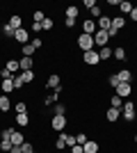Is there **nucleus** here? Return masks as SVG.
<instances>
[{
  "instance_id": "nucleus-14",
  "label": "nucleus",
  "mask_w": 137,
  "mask_h": 153,
  "mask_svg": "<svg viewBox=\"0 0 137 153\" xmlns=\"http://www.w3.org/2000/svg\"><path fill=\"white\" fill-rule=\"evenodd\" d=\"M59 80H62V78H59L57 73H50V76H48V80H46V87H48V89H57V87H62V85H59Z\"/></svg>"
},
{
  "instance_id": "nucleus-45",
  "label": "nucleus",
  "mask_w": 137,
  "mask_h": 153,
  "mask_svg": "<svg viewBox=\"0 0 137 153\" xmlns=\"http://www.w3.org/2000/svg\"><path fill=\"white\" fill-rule=\"evenodd\" d=\"M82 7H87V9H94V7H96V0H85V2H82Z\"/></svg>"
},
{
  "instance_id": "nucleus-4",
  "label": "nucleus",
  "mask_w": 137,
  "mask_h": 153,
  "mask_svg": "<svg viewBox=\"0 0 137 153\" xmlns=\"http://www.w3.org/2000/svg\"><path fill=\"white\" fill-rule=\"evenodd\" d=\"M14 41L21 44V46L30 44V30H27V27H19V30L14 32Z\"/></svg>"
},
{
  "instance_id": "nucleus-37",
  "label": "nucleus",
  "mask_w": 137,
  "mask_h": 153,
  "mask_svg": "<svg viewBox=\"0 0 137 153\" xmlns=\"http://www.w3.org/2000/svg\"><path fill=\"white\" fill-rule=\"evenodd\" d=\"M55 114H66V105L64 103H55V110H53Z\"/></svg>"
},
{
  "instance_id": "nucleus-3",
  "label": "nucleus",
  "mask_w": 137,
  "mask_h": 153,
  "mask_svg": "<svg viewBox=\"0 0 137 153\" xmlns=\"http://www.w3.org/2000/svg\"><path fill=\"white\" fill-rule=\"evenodd\" d=\"M121 114H124V119H126V121H135V119H137V108H135V101H124Z\"/></svg>"
},
{
  "instance_id": "nucleus-9",
  "label": "nucleus",
  "mask_w": 137,
  "mask_h": 153,
  "mask_svg": "<svg viewBox=\"0 0 137 153\" xmlns=\"http://www.w3.org/2000/svg\"><path fill=\"white\" fill-rule=\"evenodd\" d=\"M119 117H121V110H117V108H107L105 110V119H107L110 123H117Z\"/></svg>"
},
{
  "instance_id": "nucleus-7",
  "label": "nucleus",
  "mask_w": 137,
  "mask_h": 153,
  "mask_svg": "<svg viewBox=\"0 0 137 153\" xmlns=\"http://www.w3.org/2000/svg\"><path fill=\"white\" fill-rule=\"evenodd\" d=\"M94 44H96L98 48H105V46L110 44V37H107V32H103V30H98L96 34H94Z\"/></svg>"
},
{
  "instance_id": "nucleus-34",
  "label": "nucleus",
  "mask_w": 137,
  "mask_h": 153,
  "mask_svg": "<svg viewBox=\"0 0 137 153\" xmlns=\"http://www.w3.org/2000/svg\"><path fill=\"white\" fill-rule=\"evenodd\" d=\"M0 151L9 153V151H12V142H9V140H0Z\"/></svg>"
},
{
  "instance_id": "nucleus-13",
  "label": "nucleus",
  "mask_w": 137,
  "mask_h": 153,
  "mask_svg": "<svg viewBox=\"0 0 137 153\" xmlns=\"http://www.w3.org/2000/svg\"><path fill=\"white\" fill-rule=\"evenodd\" d=\"M9 142H12V146H21V144L25 142V135L21 133V130H14V133L9 135Z\"/></svg>"
},
{
  "instance_id": "nucleus-5",
  "label": "nucleus",
  "mask_w": 137,
  "mask_h": 153,
  "mask_svg": "<svg viewBox=\"0 0 137 153\" xmlns=\"http://www.w3.org/2000/svg\"><path fill=\"white\" fill-rule=\"evenodd\" d=\"M82 62H85L87 66H96V64L101 62V57H98V51L94 48V51H87V53H82Z\"/></svg>"
},
{
  "instance_id": "nucleus-31",
  "label": "nucleus",
  "mask_w": 137,
  "mask_h": 153,
  "mask_svg": "<svg viewBox=\"0 0 137 153\" xmlns=\"http://www.w3.org/2000/svg\"><path fill=\"white\" fill-rule=\"evenodd\" d=\"M53 25H55V21H53L50 16H46V19L41 21V30H48V32H50V30H53Z\"/></svg>"
},
{
  "instance_id": "nucleus-15",
  "label": "nucleus",
  "mask_w": 137,
  "mask_h": 153,
  "mask_svg": "<svg viewBox=\"0 0 137 153\" xmlns=\"http://www.w3.org/2000/svg\"><path fill=\"white\" fill-rule=\"evenodd\" d=\"M0 91H2V94H7V96L14 91V76L9 78V80H2V82H0Z\"/></svg>"
},
{
  "instance_id": "nucleus-39",
  "label": "nucleus",
  "mask_w": 137,
  "mask_h": 153,
  "mask_svg": "<svg viewBox=\"0 0 137 153\" xmlns=\"http://www.w3.org/2000/svg\"><path fill=\"white\" fill-rule=\"evenodd\" d=\"M89 12H91V16H94V19H96V21L101 19V16H103V12H101V7H98V5L94 7V9H89Z\"/></svg>"
},
{
  "instance_id": "nucleus-26",
  "label": "nucleus",
  "mask_w": 137,
  "mask_h": 153,
  "mask_svg": "<svg viewBox=\"0 0 137 153\" xmlns=\"http://www.w3.org/2000/svg\"><path fill=\"white\" fill-rule=\"evenodd\" d=\"M19 78L23 80V85H25V82H34V71H21Z\"/></svg>"
},
{
  "instance_id": "nucleus-12",
  "label": "nucleus",
  "mask_w": 137,
  "mask_h": 153,
  "mask_svg": "<svg viewBox=\"0 0 137 153\" xmlns=\"http://www.w3.org/2000/svg\"><path fill=\"white\" fill-rule=\"evenodd\" d=\"M117 9L121 12V16H130V12L135 9V5H133V2H128V0H121Z\"/></svg>"
},
{
  "instance_id": "nucleus-6",
  "label": "nucleus",
  "mask_w": 137,
  "mask_h": 153,
  "mask_svg": "<svg viewBox=\"0 0 137 153\" xmlns=\"http://www.w3.org/2000/svg\"><path fill=\"white\" fill-rule=\"evenodd\" d=\"M114 94L121 96V98H128L133 94V82H119V87L114 89Z\"/></svg>"
},
{
  "instance_id": "nucleus-21",
  "label": "nucleus",
  "mask_w": 137,
  "mask_h": 153,
  "mask_svg": "<svg viewBox=\"0 0 137 153\" xmlns=\"http://www.w3.org/2000/svg\"><path fill=\"white\" fill-rule=\"evenodd\" d=\"M14 121H16V126H21V128H25V126H30V114H16L14 117Z\"/></svg>"
},
{
  "instance_id": "nucleus-28",
  "label": "nucleus",
  "mask_w": 137,
  "mask_h": 153,
  "mask_svg": "<svg viewBox=\"0 0 137 153\" xmlns=\"http://www.w3.org/2000/svg\"><path fill=\"white\" fill-rule=\"evenodd\" d=\"M124 25H126V16H114L112 19V27H117L119 32L124 30Z\"/></svg>"
},
{
  "instance_id": "nucleus-22",
  "label": "nucleus",
  "mask_w": 137,
  "mask_h": 153,
  "mask_svg": "<svg viewBox=\"0 0 137 153\" xmlns=\"http://www.w3.org/2000/svg\"><path fill=\"white\" fill-rule=\"evenodd\" d=\"M7 23H9V25H12L14 30H19V27H23V19H21L19 14H12V16H9V21H7Z\"/></svg>"
},
{
  "instance_id": "nucleus-20",
  "label": "nucleus",
  "mask_w": 137,
  "mask_h": 153,
  "mask_svg": "<svg viewBox=\"0 0 137 153\" xmlns=\"http://www.w3.org/2000/svg\"><path fill=\"white\" fill-rule=\"evenodd\" d=\"M101 151V144H98L96 140H87V144H85V153H98Z\"/></svg>"
},
{
  "instance_id": "nucleus-51",
  "label": "nucleus",
  "mask_w": 137,
  "mask_h": 153,
  "mask_svg": "<svg viewBox=\"0 0 137 153\" xmlns=\"http://www.w3.org/2000/svg\"><path fill=\"white\" fill-rule=\"evenodd\" d=\"M135 7H137V2H135Z\"/></svg>"
},
{
  "instance_id": "nucleus-16",
  "label": "nucleus",
  "mask_w": 137,
  "mask_h": 153,
  "mask_svg": "<svg viewBox=\"0 0 137 153\" xmlns=\"http://www.w3.org/2000/svg\"><path fill=\"white\" fill-rule=\"evenodd\" d=\"M9 110H12V101H9V96L0 94V112L5 114V112H9Z\"/></svg>"
},
{
  "instance_id": "nucleus-18",
  "label": "nucleus",
  "mask_w": 137,
  "mask_h": 153,
  "mask_svg": "<svg viewBox=\"0 0 137 153\" xmlns=\"http://www.w3.org/2000/svg\"><path fill=\"white\" fill-rule=\"evenodd\" d=\"M5 69L9 71V73H14V76H16V73H19V71H21V64H19V59H7Z\"/></svg>"
},
{
  "instance_id": "nucleus-29",
  "label": "nucleus",
  "mask_w": 137,
  "mask_h": 153,
  "mask_svg": "<svg viewBox=\"0 0 137 153\" xmlns=\"http://www.w3.org/2000/svg\"><path fill=\"white\" fill-rule=\"evenodd\" d=\"M78 14H80V7H76V5L66 7V19H78Z\"/></svg>"
},
{
  "instance_id": "nucleus-47",
  "label": "nucleus",
  "mask_w": 137,
  "mask_h": 153,
  "mask_svg": "<svg viewBox=\"0 0 137 153\" xmlns=\"http://www.w3.org/2000/svg\"><path fill=\"white\" fill-rule=\"evenodd\" d=\"M117 34H119V30H117V27H110V30H107V37H110V39H114Z\"/></svg>"
},
{
  "instance_id": "nucleus-40",
  "label": "nucleus",
  "mask_w": 137,
  "mask_h": 153,
  "mask_svg": "<svg viewBox=\"0 0 137 153\" xmlns=\"http://www.w3.org/2000/svg\"><path fill=\"white\" fill-rule=\"evenodd\" d=\"M14 73H9V71L5 69V66H2V69H0V78H2V80H9V78H12Z\"/></svg>"
},
{
  "instance_id": "nucleus-41",
  "label": "nucleus",
  "mask_w": 137,
  "mask_h": 153,
  "mask_svg": "<svg viewBox=\"0 0 137 153\" xmlns=\"http://www.w3.org/2000/svg\"><path fill=\"white\" fill-rule=\"evenodd\" d=\"M64 25H66V30H73L76 27V19H64Z\"/></svg>"
},
{
  "instance_id": "nucleus-25",
  "label": "nucleus",
  "mask_w": 137,
  "mask_h": 153,
  "mask_svg": "<svg viewBox=\"0 0 137 153\" xmlns=\"http://www.w3.org/2000/svg\"><path fill=\"white\" fill-rule=\"evenodd\" d=\"M110 108L121 110V108H124V98H121V96H117V94H112V96H110Z\"/></svg>"
},
{
  "instance_id": "nucleus-17",
  "label": "nucleus",
  "mask_w": 137,
  "mask_h": 153,
  "mask_svg": "<svg viewBox=\"0 0 137 153\" xmlns=\"http://www.w3.org/2000/svg\"><path fill=\"white\" fill-rule=\"evenodd\" d=\"M126 55H128V53H126V48H124V46H117V48H112V57H114V59H119V62H124V59H126Z\"/></svg>"
},
{
  "instance_id": "nucleus-36",
  "label": "nucleus",
  "mask_w": 137,
  "mask_h": 153,
  "mask_svg": "<svg viewBox=\"0 0 137 153\" xmlns=\"http://www.w3.org/2000/svg\"><path fill=\"white\" fill-rule=\"evenodd\" d=\"M44 19H46V14L41 12V9H34V14H32V21H34V23H41Z\"/></svg>"
},
{
  "instance_id": "nucleus-10",
  "label": "nucleus",
  "mask_w": 137,
  "mask_h": 153,
  "mask_svg": "<svg viewBox=\"0 0 137 153\" xmlns=\"http://www.w3.org/2000/svg\"><path fill=\"white\" fill-rule=\"evenodd\" d=\"M96 27H98V30H103V32H107V30L112 27V19L103 14V16H101V19L96 21Z\"/></svg>"
},
{
  "instance_id": "nucleus-32",
  "label": "nucleus",
  "mask_w": 137,
  "mask_h": 153,
  "mask_svg": "<svg viewBox=\"0 0 137 153\" xmlns=\"http://www.w3.org/2000/svg\"><path fill=\"white\" fill-rule=\"evenodd\" d=\"M119 82H121V80H119V76H117V73H112V76L107 78V85H110L112 89H117V87H119Z\"/></svg>"
},
{
  "instance_id": "nucleus-30",
  "label": "nucleus",
  "mask_w": 137,
  "mask_h": 153,
  "mask_svg": "<svg viewBox=\"0 0 137 153\" xmlns=\"http://www.w3.org/2000/svg\"><path fill=\"white\" fill-rule=\"evenodd\" d=\"M14 110H16V114H25L27 112V101H19L14 105Z\"/></svg>"
},
{
  "instance_id": "nucleus-43",
  "label": "nucleus",
  "mask_w": 137,
  "mask_h": 153,
  "mask_svg": "<svg viewBox=\"0 0 137 153\" xmlns=\"http://www.w3.org/2000/svg\"><path fill=\"white\" fill-rule=\"evenodd\" d=\"M32 46H34V51H39L41 46H44V41H41L39 37H34V39H32Z\"/></svg>"
},
{
  "instance_id": "nucleus-49",
  "label": "nucleus",
  "mask_w": 137,
  "mask_h": 153,
  "mask_svg": "<svg viewBox=\"0 0 137 153\" xmlns=\"http://www.w3.org/2000/svg\"><path fill=\"white\" fill-rule=\"evenodd\" d=\"M135 144H137V133H135Z\"/></svg>"
},
{
  "instance_id": "nucleus-8",
  "label": "nucleus",
  "mask_w": 137,
  "mask_h": 153,
  "mask_svg": "<svg viewBox=\"0 0 137 153\" xmlns=\"http://www.w3.org/2000/svg\"><path fill=\"white\" fill-rule=\"evenodd\" d=\"M82 32H85V34H91V37H94V34L98 32L96 21H94V19H85V21H82Z\"/></svg>"
},
{
  "instance_id": "nucleus-24",
  "label": "nucleus",
  "mask_w": 137,
  "mask_h": 153,
  "mask_svg": "<svg viewBox=\"0 0 137 153\" xmlns=\"http://www.w3.org/2000/svg\"><path fill=\"white\" fill-rule=\"evenodd\" d=\"M19 64H21V71H32L34 59H32V57H21V59H19Z\"/></svg>"
},
{
  "instance_id": "nucleus-1",
  "label": "nucleus",
  "mask_w": 137,
  "mask_h": 153,
  "mask_svg": "<svg viewBox=\"0 0 137 153\" xmlns=\"http://www.w3.org/2000/svg\"><path fill=\"white\" fill-rule=\"evenodd\" d=\"M76 44H78V48H80L82 53L94 51V48H96V44H94V37H91V34H85V32H80V34H78Z\"/></svg>"
},
{
  "instance_id": "nucleus-11",
  "label": "nucleus",
  "mask_w": 137,
  "mask_h": 153,
  "mask_svg": "<svg viewBox=\"0 0 137 153\" xmlns=\"http://www.w3.org/2000/svg\"><path fill=\"white\" fill-rule=\"evenodd\" d=\"M66 137H69V133H57V140H55V151H64L66 149Z\"/></svg>"
},
{
  "instance_id": "nucleus-23",
  "label": "nucleus",
  "mask_w": 137,
  "mask_h": 153,
  "mask_svg": "<svg viewBox=\"0 0 137 153\" xmlns=\"http://www.w3.org/2000/svg\"><path fill=\"white\" fill-rule=\"evenodd\" d=\"M98 57H101V62H107V59H112V48H110V46L98 48Z\"/></svg>"
},
{
  "instance_id": "nucleus-50",
  "label": "nucleus",
  "mask_w": 137,
  "mask_h": 153,
  "mask_svg": "<svg viewBox=\"0 0 137 153\" xmlns=\"http://www.w3.org/2000/svg\"><path fill=\"white\" fill-rule=\"evenodd\" d=\"M135 48H137V44H135Z\"/></svg>"
},
{
  "instance_id": "nucleus-27",
  "label": "nucleus",
  "mask_w": 137,
  "mask_h": 153,
  "mask_svg": "<svg viewBox=\"0 0 137 153\" xmlns=\"http://www.w3.org/2000/svg\"><path fill=\"white\" fill-rule=\"evenodd\" d=\"M21 53H23V57H34V46L32 44H25V46H21Z\"/></svg>"
},
{
  "instance_id": "nucleus-38",
  "label": "nucleus",
  "mask_w": 137,
  "mask_h": 153,
  "mask_svg": "<svg viewBox=\"0 0 137 153\" xmlns=\"http://www.w3.org/2000/svg\"><path fill=\"white\" fill-rule=\"evenodd\" d=\"M76 144L85 146V144H87V135H85V133H78V135H76Z\"/></svg>"
},
{
  "instance_id": "nucleus-19",
  "label": "nucleus",
  "mask_w": 137,
  "mask_h": 153,
  "mask_svg": "<svg viewBox=\"0 0 137 153\" xmlns=\"http://www.w3.org/2000/svg\"><path fill=\"white\" fill-rule=\"evenodd\" d=\"M117 76H119V80H121V82H133V71H130V69L117 71Z\"/></svg>"
},
{
  "instance_id": "nucleus-35",
  "label": "nucleus",
  "mask_w": 137,
  "mask_h": 153,
  "mask_svg": "<svg viewBox=\"0 0 137 153\" xmlns=\"http://www.w3.org/2000/svg\"><path fill=\"white\" fill-rule=\"evenodd\" d=\"M21 153H34L32 142H23V144H21Z\"/></svg>"
},
{
  "instance_id": "nucleus-33",
  "label": "nucleus",
  "mask_w": 137,
  "mask_h": 153,
  "mask_svg": "<svg viewBox=\"0 0 137 153\" xmlns=\"http://www.w3.org/2000/svg\"><path fill=\"white\" fill-rule=\"evenodd\" d=\"M14 32H16V30H14V27L9 25V23H5V25H2V34H5V37L14 39Z\"/></svg>"
},
{
  "instance_id": "nucleus-48",
  "label": "nucleus",
  "mask_w": 137,
  "mask_h": 153,
  "mask_svg": "<svg viewBox=\"0 0 137 153\" xmlns=\"http://www.w3.org/2000/svg\"><path fill=\"white\" fill-rule=\"evenodd\" d=\"M130 21H133V23H137V7L130 12Z\"/></svg>"
},
{
  "instance_id": "nucleus-2",
  "label": "nucleus",
  "mask_w": 137,
  "mask_h": 153,
  "mask_svg": "<svg viewBox=\"0 0 137 153\" xmlns=\"http://www.w3.org/2000/svg\"><path fill=\"white\" fill-rule=\"evenodd\" d=\"M66 123H69V117H64V114H53L50 117V130H55V133H62L66 128Z\"/></svg>"
},
{
  "instance_id": "nucleus-46",
  "label": "nucleus",
  "mask_w": 137,
  "mask_h": 153,
  "mask_svg": "<svg viewBox=\"0 0 137 153\" xmlns=\"http://www.w3.org/2000/svg\"><path fill=\"white\" fill-rule=\"evenodd\" d=\"M30 30H32L34 34H37V32H41V23H34V21H32V25H30Z\"/></svg>"
},
{
  "instance_id": "nucleus-44",
  "label": "nucleus",
  "mask_w": 137,
  "mask_h": 153,
  "mask_svg": "<svg viewBox=\"0 0 137 153\" xmlns=\"http://www.w3.org/2000/svg\"><path fill=\"white\" fill-rule=\"evenodd\" d=\"M21 87H23V80L19 76H14V89H21Z\"/></svg>"
},
{
  "instance_id": "nucleus-42",
  "label": "nucleus",
  "mask_w": 137,
  "mask_h": 153,
  "mask_svg": "<svg viewBox=\"0 0 137 153\" xmlns=\"http://www.w3.org/2000/svg\"><path fill=\"white\" fill-rule=\"evenodd\" d=\"M69 153H85V146L76 144V146H71V149H69Z\"/></svg>"
}]
</instances>
